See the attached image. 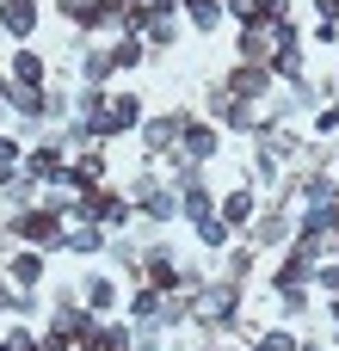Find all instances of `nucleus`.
<instances>
[{"label":"nucleus","mask_w":339,"mask_h":351,"mask_svg":"<svg viewBox=\"0 0 339 351\" xmlns=\"http://www.w3.org/2000/svg\"><path fill=\"white\" fill-rule=\"evenodd\" d=\"M130 315L154 321V315H161V290H136V296H130Z\"/></svg>","instance_id":"21"},{"label":"nucleus","mask_w":339,"mask_h":351,"mask_svg":"<svg viewBox=\"0 0 339 351\" xmlns=\"http://www.w3.org/2000/svg\"><path fill=\"white\" fill-rule=\"evenodd\" d=\"M315 284H321L327 296H339V265H321V271H315Z\"/></svg>","instance_id":"25"},{"label":"nucleus","mask_w":339,"mask_h":351,"mask_svg":"<svg viewBox=\"0 0 339 351\" xmlns=\"http://www.w3.org/2000/svg\"><path fill=\"white\" fill-rule=\"evenodd\" d=\"M191 25H198V31L222 25V0H191Z\"/></svg>","instance_id":"19"},{"label":"nucleus","mask_w":339,"mask_h":351,"mask_svg":"<svg viewBox=\"0 0 339 351\" xmlns=\"http://www.w3.org/2000/svg\"><path fill=\"white\" fill-rule=\"evenodd\" d=\"M6 99H12V111H25V117H37V111H49V99H43L37 86H12Z\"/></svg>","instance_id":"18"},{"label":"nucleus","mask_w":339,"mask_h":351,"mask_svg":"<svg viewBox=\"0 0 339 351\" xmlns=\"http://www.w3.org/2000/svg\"><path fill=\"white\" fill-rule=\"evenodd\" d=\"M315 12H321V25H339V0H315Z\"/></svg>","instance_id":"27"},{"label":"nucleus","mask_w":339,"mask_h":351,"mask_svg":"<svg viewBox=\"0 0 339 351\" xmlns=\"http://www.w3.org/2000/svg\"><path fill=\"white\" fill-rule=\"evenodd\" d=\"M222 6H235V12H241V6H247V0H222Z\"/></svg>","instance_id":"30"},{"label":"nucleus","mask_w":339,"mask_h":351,"mask_svg":"<svg viewBox=\"0 0 339 351\" xmlns=\"http://www.w3.org/2000/svg\"><path fill=\"white\" fill-rule=\"evenodd\" d=\"M19 173H25V179H37V185H56V179H62V148H49V142H43V148H31Z\"/></svg>","instance_id":"4"},{"label":"nucleus","mask_w":339,"mask_h":351,"mask_svg":"<svg viewBox=\"0 0 339 351\" xmlns=\"http://www.w3.org/2000/svg\"><path fill=\"white\" fill-rule=\"evenodd\" d=\"M99 179H105V160H99V154H86V160L62 167V185H74L80 197H86V191H99Z\"/></svg>","instance_id":"7"},{"label":"nucleus","mask_w":339,"mask_h":351,"mask_svg":"<svg viewBox=\"0 0 339 351\" xmlns=\"http://www.w3.org/2000/svg\"><path fill=\"white\" fill-rule=\"evenodd\" d=\"M136 62H142V43H136V37H124V43L111 49V68H136Z\"/></svg>","instance_id":"22"},{"label":"nucleus","mask_w":339,"mask_h":351,"mask_svg":"<svg viewBox=\"0 0 339 351\" xmlns=\"http://www.w3.org/2000/svg\"><path fill=\"white\" fill-rule=\"evenodd\" d=\"M148 290H179V265H173L167 253L148 259Z\"/></svg>","instance_id":"13"},{"label":"nucleus","mask_w":339,"mask_h":351,"mask_svg":"<svg viewBox=\"0 0 339 351\" xmlns=\"http://www.w3.org/2000/svg\"><path fill=\"white\" fill-rule=\"evenodd\" d=\"M99 327H105V321H99L93 308H74V302H62V308H56V327H49V333H56V339H68V346H74V339L86 346Z\"/></svg>","instance_id":"2"},{"label":"nucleus","mask_w":339,"mask_h":351,"mask_svg":"<svg viewBox=\"0 0 339 351\" xmlns=\"http://www.w3.org/2000/svg\"><path fill=\"white\" fill-rule=\"evenodd\" d=\"M6 93H12V80H6V74H0V99H6Z\"/></svg>","instance_id":"29"},{"label":"nucleus","mask_w":339,"mask_h":351,"mask_svg":"<svg viewBox=\"0 0 339 351\" xmlns=\"http://www.w3.org/2000/svg\"><path fill=\"white\" fill-rule=\"evenodd\" d=\"M136 204H142V210H148L154 222H173V210H179V204H173V197H167L161 185H142V197H136Z\"/></svg>","instance_id":"10"},{"label":"nucleus","mask_w":339,"mask_h":351,"mask_svg":"<svg viewBox=\"0 0 339 351\" xmlns=\"http://www.w3.org/2000/svg\"><path fill=\"white\" fill-rule=\"evenodd\" d=\"M12 80H19V86H37V80H43V62H37L31 49H19V56H12Z\"/></svg>","instance_id":"17"},{"label":"nucleus","mask_w":339,"mask_h":351,"mask_svg":"<svg viewBox=\"0 0 339 351\" xmlns=\"http://www.w3.org/2000/svg\"><path fill=\"white\" fill-rule=\"evenodd\" d=\"M185 6H191V0H185Z\"/></svg>","instance_id":"33"},{"label":"nucleus","mask_w":339,"mask_h":351,"mask_svg":"<svg viewBox=\"0 0 339 351\" xmlns=\"http://www.w3.org/2000/svg\"><path fill=\"white\" fill-rule=\"evenodd\" d=\"M266 86H272V68H259V62H241V68L229 74V86H222V93H235V99H259Z\"/></svg>","instance_id":"3"},{"label":"nucleus","mask_w":339,"mask_h":351,"mask_svg":"<svg viewBox=\"0 0 339 351\" xmlns=\"http://www.w3.org/2000/svg\"><path fill=\"white\" fill-rule=\"evenodd\" d=\"M334 339H339V308H334Z\"/></svg>","instance_id":"31"},{"label":"nucleus","mask_w":339,"mask_h":351,"mask_svg":"<svg viewBox=\"0 0 339 351\" xmlns=\"http://www.w3.org/2000/svg\"><path fill=\"white\" fill-rule=\"evenodd\" d=\"M253 351H296V339H290V333H266Z\"/></svg>","instance_id":"24"},{"label":"nucleus","mask_w":339,"mask_h":351,"mask_svg":"<svg viewBox=\"0 0 339 351\" xmlns=\"http://www.w3.org/2000/svg\"><path fill=\"white\" fill-rule=\"evenodd\" d=\"M80 351H130V327H99Z\"/></svg>","instance_id":"14"},{"label":"nucleus","mask_w":339,"mask_h":351,"mask_svg":"<svg viewBox=\"0 0 339 351\" xmlns=\"http://www.w3.org/2000/svg\"><path fill=\"white\" fill-rule=\"evenodd\" d=\"M111 296H117V290H111V278H93V284H86V308H93V315H99V308H111Z\"/></svg>","instance_id":"20"},{"label":"nucleus","mask_w":339,"mask_h":351,"mask_svg":"<svg viewBox=\"0 0 339 351\" xmlns=\"http://www.w3.org/2000/svg\"><path fill=\"white\" fill-rule=\"evenodd\" d=\"M179 210H185V216H191V228H204V222H210V216H216V204H210V191H204V185H198V173H191V179H185V185H179Z\"/></svg>","instance_id":"6"},{"label":"nucleus","mask_w":339,"mask_h":351,"mask_svg":"<svg viewBox=\"0 0 339 351\" xmlns=\"http://www.w3.org/2000/svg\"><path fill=\"white\" fill-rule=\"evenodd\" d=\"M0 25H6V37H31L37 31V6L31 0H6L0 6Z\"/></svg>","instance_id":"8"},{"label":"nucleus","mask_w":339,"mask_h":351,"mask_svg":"<svg viewBox=\"0 0 339 351\" xmlns=\"http://www.w3.org/2000/svg\"><path fill=\"white\" fill-rule=\"evenodd\" d=\"M241 56H247V62L272 56V37H266V25H247V31H241Z\"/></svg>","instance_id":"16"},{"label":"nucleus","mask_w":339,"mask_h":351,"mask_svg":"<svg viewBox=\"0 0 339 351\" xmlns=\"http://www.w3.org/2000/svg\"><path fill=\"white\" fill-rule=\"evenodd\" d=\"M12 234L31 241V247H62V216L56 210H25V216H12Z\"/></svg>","instance_id":"1"},{"label":"nucleus","mask_w":339,"mask_h":351,"mask_svg":"<svg viewBox=\"0 0 339 351\" xmlns=\"http://www.w3.org/2000/svg\"><path fill=\"white\" fill-rule=\"evenodd\" d=\"M19 167H25L19 142H0V179H19Z\"/></svg>","instance_id":"23"},{"label":"nucleus","mask_w":339,"mask_h":351,"mask_svg":"<svg viewBox=\"0 0 339 351\" xmlns=\"http://www.w3.org/2000/svg\"><path fill=\"white\" fill-rule=\"evenodd\" d=\"M62 241H68L74 253H99V247H105V234H99V222H74V228H68Z\"/></svg>","instance_id":"12"},{"label":"nucleus","mask_w":339,"mask_h":351,"mask_svg":"<svg viewBox=\"0 0 339 351\" xmlns=\"http://www.w3.org/2000/svg\"><path fill=\"white\" fill-rule=\"evenodd\" d=\"M216 216H222V222H229V228H241V222H247V216H253V191H229V197H222V210H216Z\"/></svg>","instance_id":"11"},{"label":"nucleus","mask_w":339,"mask_h":351,"mask_svg":"<svg viewBox=\"0 0 339 351\" xmlns=\"http://www.w3.org/2000/svg\"><path fill=\"white\" fill-rule=\"evenodd\" d=\"M6 351H37V339L31 333H6Z\"/></svg>","instance_id":"28"},{"label":"nucleus","mask_w":339,"mask_h":351,"mask_svg":"<svg viewBox=\"0 0 339 351\" xmlns=\"http://www.w3.org/2000/svg\"><path fill=\"white\" fill-rule=\"evenodd\" d=\"M0 351H6V346H0Z\"/></svg>","instance_id":"34"},{"label":"nucleus","mask_w":339,"mask_h":351,"mask_svg":"<svg viewBox=\"0 0 339 351\" xmlns=\"http://www.w3.org/2000/svg\"><path fill=\"white\" fill-rule=\"evenodd\" d=\"M37 278H43V259H37V253H19V259H12V284H19V290H37Z\"/></svg>","instance_id":"15"},{"label":"nucleus","mask_w":339,"mask_h":351,"mask_svg":"<svg viewBox=\"0 0 339 351\" xmlns=\"http://www.w3.org/2000/svg\"><path fill=\"white\" fill-rule=\"evenodd\" d=\"M315 130H321V136H339V111H334V105H327V111L315 117Z\"/></svg>","instance_id":"26"},{"label":"nucleus","mask_w":339,"mask_h":351,"mask_svg":"<svg viewBox=\"0 0 339 351\" xmlns=\"http://www.w3.org/2000/svg\"><path fill=\"white\" fill-rule=\"evenodd\" d=\"M6 302H12V296H6V290H0V308H6Z\"/></svg>","instance_id":"32"},{"label":"nucleus","mask_w":339,"mask_h":351,"mask_svg":"<svg viewBox=\"0 0 339 351\" xmlns=\"http://www.w3.org/2000/svg\"><path fill=\"white\" fill-rule=\"evenodd\" d=\"M179 148H185L191 167L210 160V154H216V123H185V130H179Z\"/></svg>","instance_id":"5"},{"label":"nucleus","mask_w":339,"mask_h":351,"mask_svg":"<svg viewBox=\"0 0 339 351\" xmlns=\"http://www.w3.org/2000/svg\"><path fill=\"white\" fill-rule=\"evenodd\" d=\"M179 130H185V117H154V123L142 130V142L161 154V148H179Z\"/></svg>","instance_id":"9"}]
</instances>
